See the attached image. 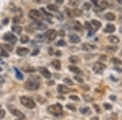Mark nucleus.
I'll use <instances>...</instances> for the list:
<instances>
[{"mask_svg":"<svg viewBox=\"0 0 122 120\" xmlns=\"http://www.w3.org/2000/svg\"><path fill=\"white\" fill-rule=\"evenodd\" d=\"M38 102H40V103H42H42H44V102H45V99H44V98L43 97H38Z\"/></svg>","mask_w":122,"mask_h":120,"instance_id":"nucleus-45","label":"nucleus"},{"mask_svg":"<svg viewBox=\"0 0 122 120\" xmlns=\"http://www.w3.org/2000/svg\"><path fill=\"white\" fill-rule=\"evenodd\" d=\"M83 8L85 9H86V10H90V8H91V5H90V3H85L84 5H83Z\"/></svg>","mask_w":122,"mask_h":120,"instance_id":"nucleus-38","label":"nucleus"},{"mask_svg":"<svg viewBox=\"0 0 122 120\" xmlns=\"http://www.w3.org/2000/svg\"><path fill=\"white\" fill-rule=\"evenodd\" d=\"M94 108L95 109L96 111H97V112H99V111H100V109L99 108V106H98L97 105H94Z\"/></svg>","mask_w":122,"mask_h":120,"instance_id":"nucleus-51","label":"nucleus"},{"mask_svg":"<svg viewBox=\"0 0 122 120\" xmlns=\"http://www.w3.org/2000/svg\"><path fill=\"white\" fill-rule=\"evenodd\" d=\"M66 107H67L68 109H69V110H71L72 111H76V108L73 105H66Z\"/></svg>","mask_w":122,"mask_h":120,"instance_id":"nucleus-43","label":"nucleus"},{"mask_svg":"<svg viewBox=\"0 0 122 120\" xmlns=\"http://www.w3.org/2000/svg\"><path fill=\"white\" fill-rule=\"evenodd\" d=\"M13 23H20V18L19 17H14L13 18Z\"/></svg>","mask_w":122,"mask_h":120,"instance_id":"nucleus-47","label":"nucleus"},{"mask_svg":"<svg viewBox=\"0 0 122 120\" xmlns=\"http://www.w3.org/2000/svg\"><path fill=\"white\" fill-rule=\"evenodd\" d=\"M47 112L50 114L54 116H59L62 114L63 112V108L62 105L60 104H55V105H50L47 108Z\"/></svg>","mask_w":122,"mask_h":120,"instance_id":"nucleus-2","label":"nucleus"},{"mask_svg":"<svg viewBox=\"0 0 122 120\" xmlns=\"http://www.w3.org/2000/svg\"><path fill=\"white\" fill-rule=\"evenodd\" d=\"M84 26H85V28H86V29H87L88 31H90V30H91V28H92L91 24L87 22V21H86V22H85Z\"/></svg>","mask_w":122,"mask_h":120,"instance_id":"nucleus-34","label":"nucleus"},{"mask_svg":"<svg viewBox=\"0 0 122 120\" xmlns=\"http://www.w3.org/2000/svg\"><path fill=\"white\" fill-rule=\"evenodd\" d=\"M39 85H40L39 79H34V77H33V76L29 78L25 84V88L29 91L37 90L39 88Z\"/></svg>","mask_w":122,"mask_h":120,"instance_id":"nucleus-1","label":"nucleus"},{"mask_svg":"<svg viewBox=\"0 0 122 120\" xmlns=\"http://www.w3.org/2000/svg\"><path fill=\"white\" fill-rule=\"evenodd\" d=\"M68 69H69L70 72H73L75 74H77V75H80V74H82V72L81 70L79 68L77 67H75V66H69L68 67Z\"/></svg>","mask_w":122,"mask_h":120,"instance_id":"nucleus-15","label":"nucleus"},{"mask_svg":"<svg viewBox=\"0 0 122 120\" xmlns=\"http://www.w3.org/2000/svg\"><path fill=\"white\" fill-rule=\"evenodd\" d=\"M55 1H56V3H60V4H62V3H64V0H55Z\"/></svg>","mask_w":122,"mask_h":120,"instance_id":"nucleus-56","label":"nucleus"},{"mask_svg":"<svg viewBox=\"0 0 122 120\" xmlns=\"http://www.w3.org/2000/svg\"><path fill=\"white\" fill-rule=\"evenodd\" d=\"M29 50L28 48L25 47H19V48L16 50V54L19 56H25L26 54H29Z\"/></svg>","mask_w":122,"mask_h":120,"instance_id":"nucleus-13","label":"nucleus"},{"mask_svg":"<svg viewBox=\"0 0 122 120\" xmlns=\"http://www.w3.org/2000/svg\"><path fill=\"white\" fill-rule=\"evenodd\" d=\"M90 1L92 2V3H94V5H95V6H98L99 5V0H90Z\"/></svg>","mask_w":122,"mask_h":120,"instance_id":"nucleus-48","label":"nucleus"},{"mask_svg":"<svg viewBox=\"0 0 122 120\" xmlns=\"http://www.w3.org/2000/svg\"><path fill=\"white\" fill-rule=\"evenodd\" d=\"M121 85H122V82H121Z\"/></svg>","mask_w":122,"mask_h":120,"instance_id":"nucleus-63","label":"nucleus"},{"mask_svg":"<svg viewBox=\"0 0 122 120\" xmlns=\"http://www.w3.org/2000/svg\"><path fill=\"white\" fill-rule=\"evenodd\" d=\"M0 46L2 47V49H5L6 50H8V51H12V46L10 45H7V44H2L0 45Z\"/></svg>","mask_w":122,"mask_h":120,"instance_id":"nucleus-27","label":"nucleus"},{"mask_svg":"<svg viewBox=\"0 0 122 120\" xmlns=\"http://www.w3.org/2000/svg\"><path fill=\"white\" fill-rule=\"evenodd\" d=\"M104 18L108 21H112L116 19V16L112 12H108V13H106L104 15Z\"/></svg>","mask_w":122,"mask_h":120,"instance_id":"nucleus-17","label":"nucleus"},{"mask_svg":"<svg viewBox=\"0 0 122 120\" xmlns=\"http://www.w3.org/2000/svg\"><path fill=\"white\" fill-rule=\"evenodd\" d=\"M56 45H58V46H64V45H66V42L64 40H60V41H58L56 42Z\"/></svg>","mask_w":122,"mask_h":120,"instance_id":"nucleus-35","label":"nucleus"},{"mask_svg":"<svg viewBox=\"0 0 122 120\" xmlns=\"http://www.w3.org/2000/svg\"><path fill=\"white\" fill-rule=\"evenodd\" d=\"M31 26L33 27V28H36V29H38V30H44L47 28V24H45L38 20L33 23L32 24H31Z\"/></svg>","mask_w":122,"mask_h":120,"instance_id":"nucleus-11","label":"nucleus"},{"mask_svg":"<svg viewBox=\"0 0 122 120\" xmlns=\"http://www.w3.org/2000/svg\"><path fill=\"white\" fill-rule=\"evenodd\" d=\"M59 36H60V37H64V36H65V32H64V30H60V32H59Z\"/></svg>","mask_w":122,"mask_h":120,"instance_id":"nucleus-46","label":"nucleus"},{"mask_svg":"<svg viewBox=\"0 0 122 120\" xmlns=\"http://www.w3.org/2000/svg\"><path fill=\"white\" fill-rule=\"evenodd\" d=\"M103 106H104V108L108 110H110L112 109V105L111 104H109V103H104V104H103Z\"/></svg>","mask_w":122,"mask_h":120,"instance_id":"nucleus-36","label":"nucleus"},{"mask_svg":"<svg viewBox=\"0 0 122 120\" xmlns=\"http://www.w3.org/2000/svg\"><path fill=\"white\" fill-rule=\"evenodd\" d=\"M80 112L82 114H84V115H90L91 114V110H90V109L88 106H84L80 108Z\"/></svg>","mask_w":122,"mask_h":120,"instance_id":"nucleus-16","label":"nucleus"},{"mask_svg":"<svg viewBox=\"0 0 122 120\" xmlns=\"http://www.w3.org/2000/svg\"><path fill=\"white\" fill-rule=\"evenodd\" d=\"M2 72V68H0V72Z\"/></svg>","mask_w":122,"mask_h":120,"instance_id":"nucleus-61","label":"nucleus"},{"mask_svg":"<svg viewBox=\"0 0 122 120\" xmlns=\"http://www.w3.org/2000/svg\"><path fill=\"white\" fill-rule=\"evenodd\" d=\"M3 39L6 41L12 43V44H16V41H17V37L15 35H13L12 33H11V32H7V33H5L3 37Z\"/></svg>","mask_w":122,"mask_h":120,"instance_id":"nucleus-7","label":"nucleus"},{"mask_svg":"<svg viewBox=\"0 0 122 120\" xmlns=\"http://www.w3.org/2000/svg\"><path fill=\"white\" fill-rule=\"evenodd\" d=\"M66 12H67L68 16H70V17H73V16H81L83 14L82 11L77 8L72 9V10H67Z\"/></svg>","mask_w":122,"mask_h":120,"instance_id":"nucleus-8","label":"nucleus"},{"mask_svg":"<svg viewBox=\"0 0 122 120\" xmlns=\"http://www.w3.org/2000/svg\"><path fill=\"white\" fill-rule=\"evenodd\" d=\"M38 70L43 77L47 78V79H50L51 77V73L50 72V71L44 67H40V68H38Z\"/></svg>","mask_w":122,"mask_h":120,"instance_id":"nucleus-10","label":"nucleus"},{"mask_svg":"<svg viewBox=\"0 0 122 120\" xmlns=\"http://www.w3.org/2000/svg\"><path fill=\"white\" fill-rule=\"evenodd\" d=\"M33 1H34V3H42V0H33Z\"/></svg>","mask_w":122,"mask_h":120,"instance_id":"nucleus-57","label":"nucleus"},{"mask_svg":"<svg viewBox=\"0 0 122 120\" xmlns=\"http://www.w3.org/2000/svg\"><path fill=\"white\" fill-rule=\"evenodd\" d=\"M49 54H50V55H53V54H54V52H53V49L51 48V47H50V49H49Z\"/></svg>","mask_w":122,"mask_h":120,"instance_id":"nucleus-52","label":"nucleus"},{"mask_svg":"<svg viewBox=\"0 0 122 120\" xmlns=\"http://www.w3.org/2000/svg\"><path fill=\"white\" fill-rule=\"evenodd\" d=\"M3 82H4V78H3L2 76H0V84H2Z\"/></svg>","mask_w":122,"mask_h":120,"instance_id":"nucleus-54","label":"nucleus"},{"mask_svg":"<svg viewBox=\"0 0 122 120\" xmlns=\"http://www.w3.org/2000/svg\"><path fill=\"white\" fill-rule=\"evenodd\" d=\"M69 5H72V6H77V5H78V2L76 1V0H70Z\"/></svg>","mask_w":122,"mask_h":120,"instance_id":"nucleus-39","label":"nucleus"},{"mask_svg":"<svg viewBox=\"0 0 122 120\" xmlns=\"http://www.w3.org/2000/svg\"><path fill=\"white\" fill-rule=\"evenodd\" d=\"M47 9L51 12H57L59 11V8L57 6H55L54 4H49L47 5Z\"/></svg>","mask_w":122,"mask_h":120,"instance_id":"nucleus-23","label":"nucleus"},{"mask_svg":"<svg viewBox=\"0 0 122 120\" xmlns=\"http://www.w3.org/2000/svg\"><path fill=\"white\" fill-rule=\"evenodd\" d=\"M93 71L95 72L96 74H102L104 71V69L106 68V66L104 64H103L102 63H99V62H97L94 64L93 66Z\"/></svg>","mask_w":122,"mask_h":120,"instance_id":"nucleus-6","label":"nucleus"},{"mask_svg":"<svg viewBox=\"0 0 122 120\" xmlns=\"http://www.w3.org/2000/svg\"><path fill=\"white\" fill-rule=\"evenodd\" d=\"M73 28H74L75 30L77 31H81V24L79 21H75L74 24H73Z\"/></svg>","mask_w":122,"mask_h":120,"instance_id":"nucleus-26","label":"nucleus"},{"mask_svg":"<svg viewBox=\"0 0 122 120\" xmlns=\"http://www.w3.org/2000/svg\"><path fill=\"white\" fill-rule=\"evenodd\" d=\"M1 54H2V56H3V57H8L9 56V54L5 51L4 49H2L1 50Z\"/></svg>","mask_w":122,"mask_h":120,"instance_id":"nucleus-41","label":"nucleus"},{"mask_svg":"<svg viewBox=\"0 0 122 120\" xmlns=\"http://www.w3.org/2000/svg\"><path fill=\"white\" fill-rule=\"evenodd\" d=\"M23 70L25 71V72H29V73H32V72H35L34 68H32V67H28V68H24Z\"/></svg>","mask_w":122,"mask_h":120,"instance_id":"nucleus-30","label":"nucleus"},{"mask_svg":"<svg viewBox=\"0 0 122 120\" xmlns=\"http://www.w3.org/2000/svg\"><path fill=\"white\" fill-rule=\"evenodd\" d=\"M108 41H110V42H112V44H117V43L120 42V38L118 37H116V36H109L108 37Z\"/></svg>","mask_w":122,"mask_h":120,"instance_id":"nucleus-19","label":"nucleus"},{"mask_svg":"<svg viewBox=\"0 0 122 120\" xmlns=\"http://www.w3.org/2000/svg\"><path fill=\"white\" fill-rule=\"evenodd\" d=\"M121 56H122V51H121Z\"/></svg>","mask_w":122,"mask_h":120,"instance_id":"nucleus-62","label":"nucleus"},{"mask_svg":"<svg viewBox=\"0 0 122 120\" xmlns=\"http://www.w3.org/2000/svg\"><path fill=\"white\" fill-rule=\"evenodd\" d=\"M7 108H8L9 111L12 113V115H14L15 117L18 118V119H25V114L20 111V110H18V109H16V107H14L13 105H8Z\"/></svg>","mask_w":122,"mask_h":120,"instance_id":"nucleus-4","label":"nucleus"},{"mask_svg":"<svg viewBox=\"0 0 122 120\" xmlns=\"http://www.w3.org/2000/svg\"><path fill=\"white\" fill-rule=\"evenodd\" d=\"M20 101L24 106H25L28 109H34L36 107V103L34 102V100L26 97V96H22V97H20Z\"/></svg>","mask_w":122,"mask_h":120,"instance_id":"nucleus-3","label":"nucleus"},{"mask_svg":"<svg viewBox=\"0 0 122 120\" xmlns=\"http://www.w3.org/2000/svg\"><path fill=\"white\" fill-rule=\"evenodd\" d=\"M106 50L111 52H116V50H118V47L117 46H107Z\"/></svg>","mask_w":122,"mask_h":120,"instance_id":"nucleus-31","label":"nucleus"},{"mask_svg":"<svg viewBox=\"0 0 122 120\" xmlns=\"http://www.w3.org/2000/svg\"><path fill=\"white\" fill-rule=\"evenodd\" d=\"M64 82L67 85H69V86H71V85H73V81L71 80L70 79H68V78H64Z\"/></svg>","mask_w":122,"mask_h":120,"instance_id":"nucleus-32","label":"nucleus"},{"mask_svg":"<svg viewBox=\"0 0 122 120\" xmlns=\"http://www.w3.org/2000/svg\"><path fill=\"white\" fill-rule=\"evenodd\" d=\"M74 79H75L76 80H77V82H78V83H81V84H82L83 82H84V80H83L81 79V78L78 77V76H74Z\"/></svg>","mask_w":122,"mask_h":120,"instance_id":"nucleus-42","label":"nucleus"},{"mask_svg":"<svg viewBox=\"0 0 122 120\" xmlns=\"http://www.w3.org/2000/svg\"><path fill=\"white\" fill-rule=\"evenodd\" d=\"M12 29L15 33H17V34L21 33L22 32V28L20 26H18V25H14V26H12Z\"/></svg>","mask_w":122,"mask_h":120,"instance_id":"nucleus-22","label":"nucleus"},{"mask_svg":"<svg viewBox=\"0 0 122 120\" xmlns=\"http://www.w3.org/2000/svg\"><path fill=\"white\" fill-rule=\"evenodd\" d=\"M41 11H42V12H43V13L45 14V15L47 16H50V17H51V16H52V15H51V14L47 13V12H46V11H45V9H44L43 8H41Z\"/></svg>","mask_w":122,"mask_h":120,"instance_id":"nucleus-44","label":"nucleus"},{"mask_svg":"<svg viewBox=\"0 0 122 120\" xmlns=\"http://www.w3.org/2000/svg\"><path fill=\"white\" fill-rule=\"evenodd\" d=\"M116 1H117L118 3H120V4H122V0H116Z\"/></svg>","mask_w":122,"mask_h":120,"instance_id":"nucleus-58","label":"nucleus"},{"mask_svg":"<svg viewBox=\"0 0 122 120\" xmlns=\"http://www.w3.org/2000/svg\"><path fill=\"white\" fill-rule=\"evenodd\" d=\"M38 53H39V50H38V49H37L36 50H34V51L32 53V55H33V56H34V55H37V54H38Z\"/></svg>","mask_w":122,"mask_h":120,"instance_id":"nucleus-50","label":"nucleus"},{"mask_svg":"<svg viewBox=\"0 0 122 120\" xmlns=\"http://www.w3.org/2000/svg\"><path fill=\"white\" fill-rule=\"evenodd\" d=\"M5 114H6V113H5L4 110H0V119H3L5 117Z\"/></svg>","mask_w":122,"mask_h":120,"instance_id":"nucleus-40","label":"nucleus"},{"mask_svg":"<svg viewBox=\"0 0 122 120\" xmlns=\"http://www.w3.org/2000/svg\"><path fill=\"white\" fill-rule=\"evenodd\" d=\"M70 99H72V100H73V101H80V98H79L77 96H75V95H71L69 97Z\"/></svg>","mask_w":122,"mask_h":120,"instance_id":"nucleus-37","label":"nucleus"},{"mask_svg":"<svg viewBox=\"0 0 122 120\" xmlns=\"http://www.w3.org/2000/svg\"><path fill=\"white\" fill-rule=\"evenodd\" d=\"M44 37H44L42 34H38V35L37 36V38H38V39H40V40H43Z\"/></svg>","mask_w":122,"mask_h":120,"instance_id":"nucleus-49","label":"nucleus"},{"mask_svg":"<svg viewBox=\"0 0 122 120\" xmlns=\"http://www.w3.org/2000/svg\"><path fill=\"white\" fill-rule=\"evenodd\" d=\"M78 61H79V59L75 55L71 56V57L69 58V62H70V63H77Z\"/></svg>","mask_w":122,"mask_h":120,"instance_id":"nucleus-29","label":"nucleus"},{"mask_svg":"<svg viewBox=\"0 0 122 120\" xmlns=\"http://www.w3.org/2000/svg\"><path fill=\"white\" fill-rule=\"evenodd\" d=\"M115 31H116L115 25L112 24H107L106 28H105V32H110V33H112V32H114Z\"/></svg>","mask_w":122,"mask_h":120,"instance_id":"nucleus-18","label":"nucleus"},{"mask_svg":"<svg viewBox=\"0 0 122 120\" xmlns=\"http://www.w3.org/2000/svg\"><path fill=\"white\" fill-rule=\"evenodd\" d=\"M57 91H58L59 93L60 94H65L68 93L70 91V88L67 86H64L63 84H59L58 87H57Z\"/></svg>","mask_w":122,"mask_h":120,"instance_id":"nucleus-12","label":"nucleus"},{"mask_svg":"<svg viewBox=\"0 0 122 120\" xmlns=\"http://www.w3.org/2000/svg\"><path fill=\"white\" fill-rule=\"evenodd\" d=\"M51 65H52L56 70H60L61 69V63L60 61L57 59H54L51 61Z\"/></svg>","mask_w":122,"mask_h":120,"instance_id":"nucleus-20","label":"nucleus"},{"mask_svg":"<svg viewBox=\"0 0 122 120\" xmlns=\"http://www.w3.org/2000/svg\"><path fill=\"white\" fill-rule=\"evenodd\" d=\"M29 41V37H28L27 35H23V36H21V37H20V42L21 43H27L28 41Z\"/></svg>","mask_w":122,"mask_h":120,"instance_id":"nucleus-28","label":"nucleus"},{"mask_svg":"<svg viewBox=\"0 0 122 120\" xmlns=\"http://www.w3.org/2000/svg\"><path fill=\"white\" fill-rule=\"evenodd\" d=\"M119 20L121 21V22L122 23V16H120V17H119Z\"/></svg>","mask_w":122,"mask_h":120,"instance_id":"nucleus-59","label":"nucleus"},{"mask_svg":"<svg viewBox=\"0 0 122 120\" xmlns=\"http://www.w3.org/2000/svg\"><path fill=\"white\" fill-rule=\"evenodd\" d=\"M55 55L58 56V57H60V56H61V52L60 51V50H58V51H56V53H55Z\"/></svg>","mask_w":122,"mask_h":120,"instance_id":"nucleus-55","label":"nucleus"},{"mask_svg":"<svg viewBox=\"0 0 122 120\" xmlns=\"http://www.w3.org/2000/svg\"><path fill=\"white\" fill-rule=\"evenodd\" d=\"M120 32H121V33H122V27H121V29H120Z\"/></svg>","mask_w":122,"mask_h":120,"instance_id":"nucleus-60","label":"nucleus"},{"mask_svg":"<svg viewBox=\"0 0 122 120\" xmlns=\"http://www.w3.org/2000/svg\"><path fill=\"white\" fill-rule=\"evenodd\" d=\"M109 98H110L111 100H112V101H115V100L116 99V97L114 95H111L110 97H109Z\"/></svg>","mask_w":122,"mask_h":120,"instance_id":"nucleus-53","label":"nucleus"},{"mask_svg":"<svg viewBox=\"0 0 122 120\" xmlns=\"http://www.w3.org/2000/svg\"><path fill=\"white\" fill-rule=\"evenodd\" d=\"M90 24H91V25H93L94 28H95V31H97L102 26L101 23L99 22V21L96 20H92L91 23H90Z\"/></svg>","mask_w":122,"mask_h":120,"instance_id":"nucleus-21","label":"nucleus"},{"mask_svg":"<svg viewBox=\"0 0 122 120\" xmlns=\"http://www.w3.org/2000/svg\"><path fill=\"white\" fill-rule=\"evenodd\" d=\"M108 7V3L107 1H102L100 3H99V8H100V11H103L104 9H106Z\"/></svg>","mask_w":122,"mask_h":120,"instance_id":"nucleus-24","label":"nucleus"},{"mask_svg":"<svg viewBox=\"0 0 122 120\" xmlns=\"http://www.w3.org/2000/svg\"><path fill=\"white\" fill-rule=\"evenodd\" d=\"M42 13L38 10H35V9H32V10L29 11V18L34 20H39L42 19Z\"/></svg>","mask_w":122,"mask_h":120,"instance_id":"nucleus-5","label":"nucleus"},{"mask_svg":"<svg viewBox=\"0 0 122 120\" xmlns=\"http://www.w3.org/2000/svg\"><path fill=\"white\" fill-rule=\"evenodd\" d=\"M69 40L72 43H74V44H77L81 41V38L79 36H77V34H71L69 35Z\"/></svg>","mask_w":122,"mask_h":120,"instance_id":"nucleus-14","label":"nucleus"},{"mask_svg":"<svg viewBox=\"0 0 122 120\" xmlns=\"http://www.w3.org/2000/svg\"><path fill=\"white\" fill-rule=\"evenodd\" d=\"M57 35V32L55 29H48L45 33V37H47L50 41H54Z\"/></svg>","mask_w":122,"mask_h":120,"instance_id":"nucleus-9","label":"nucleus"},{"mask_svg":"<svg viewBox=\"0 0 122 120\" xmlns=\"http://www.w3.org/2000/svg\"><path fill=\"white\" fill-rule=\"evenodd\" d=\"M112 63H113L114 64H116V65H121L122 64V62L120 59H116V58H114V59H112Z\"/></svg>","mask_w":122,"mask_h":120,"instance_id":"nucleus-33","label":"nucleus"},{"mask_svg":"<svg viewBox=\"0 0 122 120\" xmlns=\"http://www.w3.org/2000/svg\"><path fill=\"white\" fill-rule=\"evenodd\" d=\"M15 72H16V78H17L18 80H23L24 79V76L21 74V72H20L19 70H18L16 68H15Z\"/></svg>","mask_w":122,"mask_h":120,"instance_id":"nucleus-25","label":"nucleus"}]
</instances>
